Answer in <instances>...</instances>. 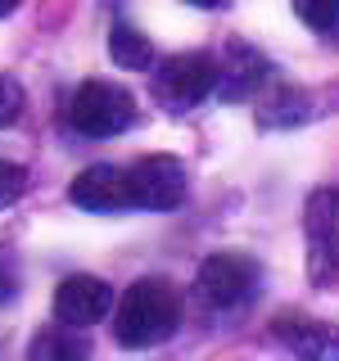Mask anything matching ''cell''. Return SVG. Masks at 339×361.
I'll list each match as a JSON object with an SVG mask.
<instances>
[{"instance_id": "obj_1", "label": "cell", "mask_w": 339, "mask_h": 361, "mask_svg": "<svg viewBox=\"0 0 339 361\" xmlns=\"http://www.w3.org/2000/svg\"><path fill=\"white\" fill-rule=\"evenodd\" d=\"M181 325V298L167 280L145 276L122 293L118 316H113V338L118 348H131V353H145V348H158L177 334Z\"/></svg>"}, {"instance_id": "obj_2", "label": "cell", "mask_w": 339, "mask_h": 361, "mask_svg": "<svg viewBox=\"0 0 339 361\" xmlns=\"http://www.w3.org/2000/svg\"><path fill=\"white\" fill-rule=\"evenodd\" d=\"M68 122L86 140H109V135H122L136 122V99L118 82H82L73 104H68Z\"/></svg>"}, {"instance_id": "obj_3", "label": "cell", "mask_w": 339, "mask_h": 361, "mask_svg": "<svg viewBox=\"0 0 339 361\" xmlns=\"http://www.w3.org/2000/svg\"><path fill=\"white\" fill-rule=\"evenodd\" d=\"M195 298L208 312H244L258 298V262L244 253H213L195 276Z\"/></svg>"}, {"instance_id": "obj_4", "label": "cell", "mask_w": 339, "mask_h": 361, "mask_svg": "<svg viewBox=\"0 0 339 361\" xmlns=\"http://www.w3.org/2000/svg\"><path fill=\"white\" fill-rule=\"evenodd\" d=\"M303 240H308V280L316 289L339 280V190H312L303 203Z\"/></svg>"}, {"instance_id": "obj_5", "label": "cell", "mask_w": 339, "mask_h": 361, "mask_svg": "<svg viewBox=\"0 0 339 361\" xmlns=\"http://www.w3.org/2000/svg\"><path fill=\"white\" fill-rule=\"evenodd\" d=\"M218 90V63L208 54H172L154 73V99L167 113H190Z\"/></svg>"}, {"instance_id": "obj_6", "label": "cell", "mask_w": 339, "mask_h": 361, "mask_svg": "<svg viewBox=\"0 0 339 361\" xmlns=\"http://www.w3.org/2000/svg\"><path fill=\"white\" fill-rule=\"evenodd\" d=\"M127 190H131V208L172 212L186 203V167L167 154H150L127 167Z\"/></svg>"}, {"instance_id": "obj_7", "label": "cell", "mask_w": 339, "mask_h": 361, "mask_svg": "<svg viewBox=\"0 0 339 361\" xmlns=\"http://www.w3.org/2000/svg\"><path fill=\"white\" fill-rule=\"evenodd\" d=\"M113 312V285L100 276H68L54 289V321L59 330H90Z\"/></svg>"}, {"instance_id": "obj_8", "label": "cell", "mask_w": 339, "mask_h": 361, "mask_svg": "<svg viewBox=\"0 0 339 361\" xmlns=\"http://www.w3.org/2000/svg\"><path fill=\"white\" fill-rule=\"evenodd\" d=\"M73 203L86 212H127L131 208V190H127V167L95 163L73 180Z\"/></svg>"}, {"instance_id": "obj_9", "label": "cell", "mask_w": 339, "mask_h": 361, "mask_svg": "<svg viewBox=\"0 0 339 361\" xmlns=\"http://www.w3.org/2000/svg\"><path fill=\"white\" fill-rule=\"evenodd\" d=\"M267 77H271V63L254 45H231V50H226V63L218 68V90H213V95L231 99V104L235 99H254V90H263Z\"/></svg>"}, {"instance_id": "obj_10", "label": "cell", "mask_w": 339, "mask_h": 361, "mask_svg": "<svg viewBox=\"0 0 339 361\" xmlns=\"http://www.w3.org/2000/svg\"><path fill=\"white\" fill-rule=\"evenodd\" d=\"M276 334H280V343H285L294 357L339 361V330L326 325V321H280Z\"/></svg>"}, {"instance_id": "obj_11", "label": "cell", "mask_w": 339, "mask_h": 361, "mask_svg": "<svg viewBox=\"0 0 339 361\" xmlns=\"http://www.w3.org/2000/svg\"><path fill=\"white\" fill-rule=\"evenodd\" d=\"M109 54H113V63H118V68H131V73L154 68L150 37H141V32L127 27V23H113V27H109Z\"/></svg>"}, {"instance_id": "obj_12", "label": "cell", "mask_w": 339, "mask_h": 361, "mask_svg": "<svg viewBox=\"0 0 339 361\" xmlns=\"http://www.w3.org/2000/svg\"><path fill=\"white\" fill-rule=\"evenodd\" d=\"M294 14L308 23L312 32H331L339 23V0H294Z\"/></svg>"}, {"instance_id": "obj_13", "label": "cell", "mask_w": 339, "mask_h": 361, "mask_svg": "<svg viewBox=\"0 0 339 361\" xmlns=\"http://www.w3.org/2000/svg\"><path fill=\"white\" fill-rule=\"evenodd\" d=\"M32 357L45 361V357H86V343H73V338H64L59 330H50V334H41L37 343H32Z\"/></svg>"}, {"instance_id": "obj_14", "label": "cell", "mask_w": 339, "mask_h": 361, "mask_svg": "<svg viewBox=\"0 0 339 361\" xmlns=\"http://www.w3.org/2000/svg\"><path fill=\"white\" fill-rule=\"evenodd\" d=\"M23 190H28V172H23L18 163H5V158H0V212L14 208L23 199Z\"/></svg>"}, {"instance_id": "obj_15", "label": "cell", "mask_w": 339, "mask_h": 361, "mask_svg": "<svg viewBox=\"0 0 339 361\" xmlns=\"http://www.w3.org/2000/svg\"><path fill=\"white\" fill-rule=\"evenodd\" d=\"M18 118H23V86L9 73H0V131L14 127Z\"/></svg>"}, {"instance_id": "obj_16", "label": "cell", "mask_w": 339, "mask_h": 361, "mask_svg": "<svg viewBox=\"0 0 339 361\" xmlns=\"http://www.w3.org/2000/svg\"><path fill=\"white\" fill-rule=\"evenodd\" d=\"M14 293H18V267L14 257H0V307L14 302Z\"/></svg>"}, {"instance_id": "obj_17", "label": "cell", "mask_w": 339, "mask_h": 361, "mask_svg": "<svg viewBox=\"0 0 339 361\" xmlns=\"http://www.w3.org/2000/svg\"><path fill=\"white\" fill-rule=\"evenodd\" d=\"M23 9V0H0V18H9V14H18Z\"/></svg>"}, {"instance_id": "obj_18", "label": "cell", "mask_w": 339, "mask_h": 361, "mask_svg": "<svg viewBox=\"0 0 339 361\" xmlns=\"http://www.w3.org/2000/svg\"><path fill=\"white\" fill-rule=\"evenodd\" d=\"M186 5H199V9H222L226 0H186Z\"/></svg>"}]
</instances>
